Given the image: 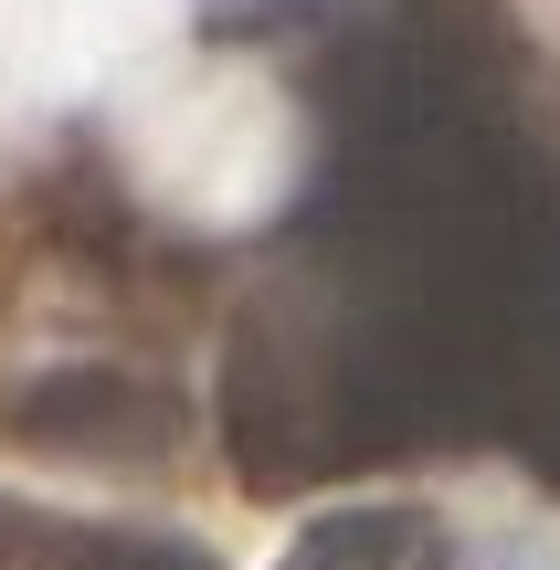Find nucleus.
<instances>
[{"label":"nucleus","mask_w":560,"mask_h":570,"mask_svg":"<svg viewBox=\"0 0 560 570\" xmlns=\"http://www.w3.org/2000/svg\"><path fill=\"white\" fill-rule=\"evenodd\" d=\"M0 570H223L180 529H127V518H63L0 487Z\"/></svg>","instance_id":"1"},{"label":"nucleus","mask_w":560,"mask_h":570,"mask_svg":"<svg viewBox=\"0 0 560 570\" xmlns=\"http://www.w3.org/2000/svg\"><path fill=\"white\" fill-rule=\"evenodd\" d=\"M413 539H423L413 508H338V518H317V529L286 550V570H402Z\"/></svg>","instance_id":"2"},{"label":"nucleus","mask_w":560,"mask_h":570,"mask_svg":"<svg viewBox=\"0 0 560 570\" xmlns=\"http://www.w3.org/2000/svg\"><path fill=\"white\" fill-rule=\"evenodd\" d=\"M519 570H529V560H519Z\"/></svg>","instance_id":"3"}]
</instances>
